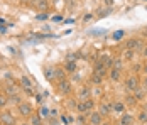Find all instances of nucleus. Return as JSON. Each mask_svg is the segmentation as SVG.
<instances>
[{
	"mask_svg": "<svg viewBox=\"0 0 147 125\" xmlns=\"http://www.w3.org/2000/svg\"><path fill=\"white\" fill-rule=\"evenodd\" d=\"M95 107V103H93V100H85V101H81V103H78L76 105V110L80 111V113H86V111H90L91 108Z\"/></svg>",
	"mask_w": 147,
	"mask_h": 125,
	"instance_id": "f257e3e1",
	"label": "nucleus"
},
{
	"mask_svg": "<svg viewBox=\"0 0 147 125\" xmlns=\"http://www.w3.org/2000/svg\"><path fill=\"white\" fill-rule=\"evenodd\" d=\"M88 124L90 125H102L103 124V115L100 111H93L88 118Z\"/></svg>",
	"mask_w": 147,
	"mask_h": 125,
	"instance_id": "f03ea898",
	"label": "nucleus"
},
{
	"mask_svg": "<svg viewBox=\"0 0 147 125\" xmlns=\"http://www.w3.org/2000/svg\"><path fill=\"white\" fill-rule=\"evenodd\" d=\"M125 88L134 93V91L139 88V80H137V76H130V78H127V81H125Z\"/></svg>",
	"mask_w": 147,
	"mask_h": 125,
	"instance_id": "7ed1b4c3",
	"label": "nucleus"
},
{
	"mask_svg": "<svg viewBox=\"0 0 147 125\" xmlns=\"http://www.w3.org/2000/svg\"><path fill=\"white\" fill-rule=\"evenodd\" d=\"M0 120L3 122V125H14L15 124V118L10 111H2L0 113Z\"/></svg>",
	"mask_w": 147,
	"mask_h": 125,
	"instance_id": "20e7f679",
	"label": "nucleus"
},
{
	"mask_svg": "<svg viewBox=\"0 0 147 125\" xmlns=\"http://www.w3.org/2000/svg\"><path fill=\"white\" fill-rule=\"evenodd\" d=\"M58 88H59V91H61L63 95H68V93L71 91V83H69L68 80H59Z\"/></svg>",
	"mask_w": 147,
	"mask_h": 125,
	"instance_id": "39448f33",
	"label": "nucleus"
},
{
	"mask_svg": "<svg viewBox=\"0 0 147 125\" xmlns=\"http://www.w3.org/2000/svg\"><path fill=\"white\" fill-rule=\"evenodd\" d=\"M107 68H108V66H107L103 61H98V63L95 64V68H93V73H95V74H100V76H105Z\"/></svg>",
	"mask_w": 147,
	"mask_h": 125,
	"instance_id": "423d86ee",
	"label": "nucleus"
},
{
	"mask_svg": "<svg viewBox=\"0 0 147 125\" xmlns=\"http://www.w3.org/2000/svg\"><path fill=\"white\" fill-rule=\"evenodd\" d=\"M90 95H91V90H90L88 86H83L81 90H78V98L81 100V101H85V100H88Z\"/></svg>",
	"mask_w": 147,
	"mask_h": 125,
	"instance_id": "0eeeda50",
	"label": "nucleus"
},
{
	"mask_svg": "<svg viewBox=\"0 0 147 125\" xmlns=\"http://www.w3.org/2000/svg\"><path fill=\"white\" fill-rule=\"evenodd\" d=\"M142 47V41L140 39H130L127 42V49H134V51H139Z\"/></svg>",
	"mask_w": 147,
	"mask_h": 125,
	"instance_id": "6e6552de",
	"label": "nucleus"
},
{
	"mask_svg": "<svg viewBox=\"0 0 147 125\" xmlns=\"http://www.w3.org/2000/svg\"><path fill=\"white\" fill-rule=\"evenodd\" d=\"M132 124H134V117L132 115H129V113L122 115V118H120V125H132Z\"/></svg>",
	"mask_w": 147,
	"mask_h": 125,
	"instance_id": "1a4fd4ad",
	"label": "nucleus"
},
{
	"mask_svg": "<svg viewBox=\"0 0 147 125\" xmlns=\"http://www.w3.org/2000/svg\"><path fill=\"white\" fill-rule=\"evenodd\" d=\"M44 74H46V78H47L49 81H54V80H58V78H56V70L46 68V70H44Z\"/></svg>",
	"mask_w": 147,
	"mask_h": 125,
	"instance_id": "9d476101",
	"label": "nucleus"
},
{
	"mask_svg": "<svg viewBox=\"0 0 147 125\" xmlns=\"http://www.w3.org/2000/svg\"><path fill=\"white\" fill-rule=\"evenodd\" d=\"M19 111L22 113V115H30V105H27V103H19Z\"/></svg>",
	"mask_w": 147,
	"mask_h": 125,
	"instance_id": "9b49d317",
	"label": "nucleus"
},
{
	"mask_svg": "<svg viewBox=\"0 0 147 125\" xmlns=\"http://www.w3.org/2000/svg\"><path fill=\"white\" fill-rule=\"evenodd\" d=\"M112 110H113V105H110V103H103L102 108H100V113H102V115H108Z\"/></svg>",
	"mask_w": 147,
	"mask_h": 125,
	"instance_id": "f8f14e48",
	"label": "nucleus"
},
{
	"mask_svg": "<svg viewBox=\"0 0 147 125\" xmlns=\"http://www.w3.org/2000/svg\"><path fill=\"white\" fill-rule=\"evenodd\" d=\"M134 93H135V98H137V100H142V98L146 97L147 90H146V88H144V86H142V88H140V86H139V88H137V90H135V91H134Z\"/></svg>",
	"mask_w": 147,
	"mask_h": 125,
	"instance_id": "ddd939ff",
	"label": "nucleus"
},
{
	"mask_svg": "<svg viewBox=\"0 0 147 125\" xmlns=\"http://www.w3.org/2000/svg\"><path fill=\"white\" fill-rule=\"evenodd\" d=\"M34 5H36L39 10H42V12H46V9H47V2H46V0H34Z\"/></svg>",
	"mask_w": 147,
	"mask_h": 125,
	"instance_id": "4468645a",
	"label": "nucleus"
},
{
	"mask_svg": "<svg viewBox=\"0 0 147 125\" xmlns=\"http://www.w3.org/2000/svg\"><path fill=\"white\" fill-rule=\"evenodd\" d=\"M90 81H91V84H102L103 83V76H100V74H91V78H90Z\"/></svg>",
	"mask_w": 147,
	"mask_h": 125,
	"instance_id": "2eb2a0df",
	"label": "nucleus"
},
{
	"mask_svg": "<svg viewBox=\"0 0 147 125\" xmlns=\"http://www.w3.org/2000/svg\"><path fill=\"white\" fill-rule=\"evenodd\" d=\"M64 70L68 71V73H74V71H76V63H74V61H68Z\"/></svg>",
	"mask_w": 147,
	"mask_h": 125,
	"instance_id": "dca6fc26",
	"label": "nucleus"
},
{
	"mask_svg": "<svg viewBox=\"0 0 147 125\" xmlns=\"http://www.w3.org/2000/svg\"><path fill=\"white\" fill-rule=\"evenodd\" d=\"M110 68H112V70H117V71H122V61H120V59H113Z\"/></svg>",
	"mask_w": 147,
	"mask_h": 125,
	"instance_id": "f3484780",
	"label": "nucleus"
},
{
	"mask_svg": "<svg viewBox=\"0 0 147 125\" xmlns=\"http://www.w3.org/2000/svg\"><path fill=\"white\" fill-rule=\"evenodd\" d=\"M20 84H22L24 88H30V86H32V81H30L27 76H22V78H20Z\"/></svg>",
	"mask_w": 147,
	"mask_h": 125,
	"instance_id": "a211bd4d",
	"label": "nucleus"
},
{
	"mask_svg": "<svg viewBox=\"0 0 147 125\" xmlns=\"http://www.w3.org/2000/svg\"><path fill=\"white\" fill-rule=\"evenodd\" d=\"M113 110L117 113H123L125 111V105L123 103H113Z\"/></svg>",
	"mask_w": 147,
	"mask_h": 125,
	"instance_id": "6ab92c4d",
	"label": "nucleus"
},
{
	"mask_svg": "<svg viewBox=\"0 0 147 125\" xmlns=\"http://www.w3.org/2000/svg\"><path fill=\"white\" fill-rule=\"evenodd\" d=\"M110 78H112V81H118V78H120V71L112 70V73H110Z\"/></svg>",
	"mask_w": 147,
	"mask_h": 125,
	"instance_id": "aec40b11",
	"label": "nucleus"
},
{
	"mask_svg": "<svg viewBox=\"0 0 147 125\" xmlns=\"http://www.w3.org/2000/svg\"><path fill=\"white\" fill-rule=\"evenodd\" d=\"M64 71L66 70H63V68H56V78L58 80H64Z\"/></svg>",
	"mask_w": 147,
	"mask_h": 125,
	"instance_id": "412c9836",
	"label": "nucleus"
},
{
	"mask_svg": "<svg viewBox=\"0 0 147 125\" xmlns=\"http://www.w3.org/2000/svg\"><path fill=\"white\" fill-rule=\"evenodd\" d=\"M135 103H137V98H135V97H132V95H129V97H127V105H130V107H134Z\"/></svg>",
	"mask_w": 147,
	"mask_h": 125,
	"instance_id": "4be33fe9",
	"label": "nucleus"
},
{
	"mask_svg": "<svg viewBox=\"0 0 147 125\" xmlns=\"http://www.w3.org/2000/svg\"><path fill=\"white\" fill-rule=\"evenodd\" d=\"M139 122H142V124H146V122H147V111L142 110V113L139 115Z\"/></svg>",
	"mask_w": 147,
	"mask_h": 125,
	"instance_id": "5701e85b",
	"label": "nucleus"
},
{
	"mask_svg": "<svg viewBox=\"0 0 147 125\" xmlns=\"http://www.w3.org/2000/svg\"><path fill=\"white\" fill-rule=\"evenodd\" d=\"M30 122H32V125H41V117L39 115H34Z\"/></svg>",
	"mask_w": 147,
	"mask_h": 125,
	"instance_id": "b1692460",
	"label": "nucleus"
},
{
	"mask_svg": "<svg viewBox=\"0 0 147 125\" xmlns=\"http://www.w3.org/2000/svg\"><path fill=\"white\" fill-rule=\"evenodd\" d=\"M134 53H135L134 49H127V51H125V59H132V57H134Z\"/></svg>",
	"mask_w": 147,
	"mask_h": 125,
	"instance_id": "393cba45",
	"label": "nucleus"
},
{
	"mask_svg": "<svg viewBox=\"0 0 147 125\" xmlns=\"http://www.w3.org/2000/svg\"><path fill=\"white\" fill-rule=\"evenodd\" d=\"M123 37V30H117V32H113V39H122Z\"/></svg>",
	"mask_w": 147,
	"mask_h": 125,
	"instance_id": "a878e982",
	"label": "nucleus"
},
{
	"mask_svg": "<svg viewBox=\"0 0 147 125\" xmlns=\"http://www.w3.org/2000/svg\"><path fill=\"white\" fill-rule=\"evenodd\" d=\"M7 105V98L3 97V95H0V108H3Z\"/></svg>",
	"mask_w": 147,
	"mask_h": 125,
	"instance_id": "bb28decb",
	"label": "nucleus"
},
{
	"mask_svg": "<svg viewBox=\"0 0 147 125\" xmlns=\"http://www.w3.org/2000/svg\"><path fill=\"white\" fill-rule=\"evenodd\" d=\"M7 93H12V95H15V86H12V84H7Z\"/></svg>",
	"mask_w": 147,
	"mask_h": 125,
	"instance_id": "cd10ccee",
	"label": "nucleus"
},
{
	"mask_svg": "<svg viewBox=\"0 0 147 125\" xmlns=\"http://www.w3.org/2000/svg\"><path fill=\"white\" fill-rule=\"evenodd\" d=\"M76 124H78V125H83V124H85V117H83V115H80V117L76 118Z\"/></svg>",
	"mask_w": 147,
	"mask_h": 125,
	"instance_id": "c85d7f7f",
	"label": "nucleus"
},
{
	"mask_svg": "<svg viewBox=\"0 0 147 125\" xmlns=\"http://www.w3.org/2000/svg\"><path fill=\"white\" fill-rule=\"evenodd\" d=\"M36 19H37V20H46V19H47V14H44V12H42V14H39V15H37Z\"/></svg>",
	"mask_w": 147,
	"mask_h": 125,
	"instance_id": "c756f323",
	"label": "nucleus"
},
{
	"mask_svg": "<svg viewBox=\"0 0 147 125\" xmlns=\"http://www.w3.org/2000/svg\"><path fill=\"white\" fill-rule=\"evenodd\" d=\"M10 101L12 103H20V98L17 97V95H14V97H10Z\"/></svg>",
	"mask_w": 147,
	"mask_h": 125,
	"instance_id": "7c9ffc66",
	"label": "nucleus"
},
{
	"mask_svg": "<svg viewBox=\"0 0 147 125\" xmlns=\"http://www.w3.org/2000/svg\"><path fill=\"white\" fill-rule=\"evenodd\" d=\"M61 120H63V124H69V120H71V118H69V117H66V115H63V117H61Z\"/></svg>",
	"mask_w": 147,
	"mask_h": 125,
	"instance_id": "2f4dec72",
	"label": "nucleus"
},
{
	"mask_svg": "<svg viewBox=\"0 0 147 125\" xmlns=\"http://www.w3.org/2000/svg\"><path fill=\"white\" fill-rule=\"evenodd\" d=\"M74 81H81V74H78V73H76V71H74Z\"/></svg>",
	"mask_w": 147,
	"mask_h": 125,
	"instance_id": "473e14b6",
	"label": "nucleus"
},
{
	"mask_svg": "<svg viewBox=\"0 0 147 125\" xmlns=\"http://www.w3.org/2000/svg\"><path fill=\"white\" fill-rule=\"evenodd\" d=\"M142 56H144V57H147V46L142 49Z\"/></svg>",
	"mask_w": 147,
	"mask_h": 125,
	"instance_id": "72a5a7b5",
	"label": "nucleus"
},
{
	"mask_svg": "<svg viewBox=\"0 0 147 125\" xmlns=\"http://www.w3.org/2000/svg\"><path fill=\"white\" fill-rule=\"evenodd\" d=\"M36 100H37V101H39V103H41V101H42V97H41V95H39V93H37V95H36Z\"/></svg>",
	"mask_w": 147,
	"mask_h": 125,
	"instance_id": "f704fd0d",
	"label": "nucleus"
},
{
	"mask_svg": "<svg viewBox=\"0 0 147 125\" xmlns=\"http://www.w3.org/2000/svg\"><path fill=\"white\" fill-rule=\"evenodd\" d=\"M66 59H68V61H74V56H73V54H69L68 57H66Z\"/></svg>",
	"mask_w": 147,
	"mask_h": 125,
	"instance_id": "c9c22d12",
	"label": "nucleus"
},
{
	"mask_svg": "<svg viewBox=\"0 0 147 125\" xmlns=\"http://www.w3.org/2000/svg\"><path fill=\"white\" fill-rule=\"evenodd\" d=\"M51 125H58V122H56L54 118H51Z\"/></svg>",
	"mask_w": 147,
	"mask_h": 125,
	"instance_id": "e433bc0d",
	"label": "nucleus"
},
{
	"mask_svg": "<svg viewBox=\"0 0 147 125\" xmlns=\"http://www.w3.org/2000/svg\"><path fill=\"white\" fill-rule=\"evenodd\" d=\"M0 32H5V27H3L2 24H0Z\"/></svg>",
	"mask_w": 147,
	"mask_h": 125,
	"instance_id": "4c0bfd02",
	"label": "nucleus"
},
{
	"mask_svg": "<svg viewBox=\"0 0 147 125\" xmlns=\"http://www.w3.org/2000/svg\"><path fill=\"white\" fill-rule=\"evenodd\" d=\"M144 88L147 90V76H146V80H144Z\"/></svg>",
	"mask_w": 147,
	"mask_h": 125,
	"instance_id": "58836bf2",
	"label": "nucleus"
},
{
	"mask_svg": "<svg viewBox=\"0 0 147 125\" xmlns=\"http://www.w3.org/2000/svg\"><path fill=\"white\" fill-rule=\"evenodd\" d=\"M144 68V73H146V76H147V66H142Z\"/></svg>",
	"mask_w": 147,
	"mask_h": 125,
	"instance_id": "ea45409f",
	"label": "nucleus"
},
{
	"mask_svg": "<svg viewBox=\"0 0 147 125\" xmlns=\"http://www.w3.org/2000/svg\"><path fill=\"white\" fill-rule=\"evenodd\" d=\"M144 111H147V105H144Z\"/></svg>",
	"mask_w": 147,
	"mask_h": 125,
	"instance_id": "a19ab883",
	"label": "nucleus"
},
{
	"mask_svg": "<svg viewBox=\"0 0 147 125\" xmlns=\"http://www.w3.org/2000/svg\"><path fill=\"white\" fill-rule=\"evenodd\" d=\"M102 125H108V124H105V122H103V124H102Z\"/></svg>",
	"mask_w": 147,
	"mask_h": 125,
	"instance_id": "79ce46f5",
	"label": "nucleus"
},
{
	"mask_svg": "<svg viewBox=\"0 0 147 125\" xmlns=\"http://www.w3.org/2000/svg\"><path fill=\"white\" fill-rule=\"evenodd\" d=\"M22 125H29V124H22Z\"/></svg>",
	"mask_w": 147,
	"mask_h": 125,
	"instance_id": "37998d69",
	"label": "nucleus"
},
{
	"mask_svg": "<svg viewBox=\"0 0 147 125\" xmlns=\"http://www.w3.org/2000/svg\"><path fill=\"white\" fill-rule=\"evenodd\" d=\"M144 125H147V122H146V124H144Z\"/></svg>",
	"mask_w": 147,
	"mask_h": 125,
	"instance_id": "c03bdc74",
	"label": "nucleus"
},
{
	"mask_svg": "<svg viewBox=\"0 0 147 125\" xmlns=\"http://www.w3.org/2000/svg\"><path fill=\"white\" fill-rule=\"evenodd\" d=\"M24 2H27V0H24Z\"/></svg>",
	"mask_w": 147,
	"mask_h": 125,
	"instance_id": "a18cd8bd",
	"label": "nucleus"
},
{
	"mask_svg": "<svg viewBox=\"0 0 147 125\" xmlns=\"http://www.w3.org/2000/svg\"><path fill=\"white\" fill-rule=\"evenodd\" d=\"M144 2H147V0H144Z\"/></svg>",
	"mask_w": 147,
	"mask_h": 125,
	"instance_id": "49530a36",
	"label": "nucleus"
},
{
	"mask_svg": "<svg viewBox=\"0 0 147 125\" xmlns=\"http://www.w3.org/2000/svg\"><path fill=\"white\" fill-rule=\"evenodd\" d=\"M83 125H85V124H83Z\"/></svg>",
	"mask_w": 147,
	"mask_h": 125,
	"instance_id": "de8ad7c7",
	"label": "nucleus"
}]
</instances>
